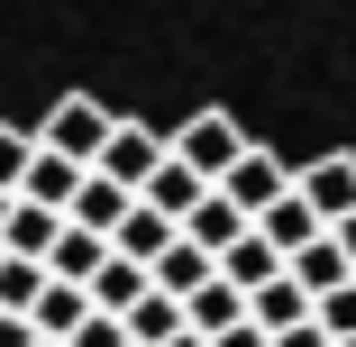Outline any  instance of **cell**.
Masks as SVG:
<instances>
[{"mask_svg":"<svg viewBox=\"0 0 356 347\" xmlns=\"http://www.w3.org/2000/svg\"><path fill=\"white\" fill-rule=\"evenodd\" d=\"M28 156H37V128L0 119V192H10V201H19V183H28Z\"/></svg>","mask_w":356,"mask_h":347,"instance_id":"23","label":"cell"},{"mask_svg":"<svg viewBox=\"0 0 356 347\" xmlns=\"http://www.w3.org/2000/svg\"><path fill=\"white\" fill-rule=\"evenodd\" d=\"M283 192H293V165H283L274 147H247V156L229 165V183H220V201H229V211H247V229H256V220L274 211Z\"/></svg>","mask_w":356,"mask_h":347,"instance_id":"4","label":"cell"},{"mask_svg":"<svg viewBox=\"0 0 356 347\" xmlns=\"http://www.w3.org/2000/svg\"><path fill=\"white\" fill-rule=\"evenodd\" d=\"M0 347H37V329L28 320H0Z\"/></svg>","mask_w":356,"mask_h":347,"instance_id":"27","label":"cell"},{"mask_svg":"<svg viewBox=\"0 0 356 347\" xmlns=\"http://www.w3.org/2000/svg\"><path fill=\"white\" fill-rule=\"evenodd\" d=\"M165 147H174V165H192V174H201L210 192H220V183H229V165H238V156L256 147V137H247V128H238L229 110H192V119H183V128L165 137Z\"/></svg>","mask_w":356,"mask_h":347,"instance_id":"2","label":"cell"},{"mask_svg":"<svg viewBox=\"0 0 356 347\" xmlns=\"http://www.w3.org/2000/svg\"><path fill=\"white\" fill-rule=\"evenodd\" d=\"M283 274H293V284H302L311 302H320V293H338V284H356V265L338 256V238H311V247H302L293 265H283Z\"/></svg>","mask_w":356,"mask_h":347,"instance_id":"18","label":"cell"},{"mask_svg":"<svg viewBox=\"0 0 356 347\" xmlns=\"http://www.w3.org/2000/svg\"><path fill=\"white\" fill-rule=\"evenodd\" d=\"M165 347H210V338H192V329H183V338H165Z\"/></svg>","mask_w":356,"mask_h":347,"instance_id":"30","label":"cell"},{"mask_svg":"<svg viewBox=\"0 0 356 347\" xmlns=\"http://www.w3.org/2000/svg\"><path fill=\"white\" fill-rule=\"evenodd\" d=\"M210 274H220V265H210V256H201V247H183V238H174V247H165V256H156V265H147V284H156V293H165V302H192V293H201V284H210Z\"/></svg>","mask_w":356,"mask_h":347,"instance_id":"17","label":"cell"},{"mask_svg":"<svg viewBox=\"0 0 356 347\" xmlns=\"http://www.w3.org/2000/svg\"><path fill=\"white\" fill-rule=\"evenodd\" d=\"M347 347H356V338H347Z\"/></svg>","mask_w":356,"mask_h":347,"instance_id":"32","label":"cell"},{"mask_svg":"<svg viewBox=\"0 0 356 347\" xmlns=\"http://www.w3.org/2000/svg\"><path fill=\"white\" fill-rule=\"evenodd\" d=\"M274 347H329V338H320V320H311V329H283Z\"/></svg>","mask_w":356,"mask_h":347,"instance_id":"28","label":"cell"},{"mask_svg":"<svg viewBox=\"0 0 356 347\" xmlns=\"http://www.w3.org/2000/svg\"><path fill=\"white\" fill-rule=\"evenodd\" d=\"M210 347H274V338H265V329L247 320V329H229V338H210Z\"/></svg>","mask_w":356,"mask_h":347,"instance_id":"26","label":"cell"},{"mask_svg":"<svg viewBox=\"0 0 356 347\" xmlns=\"http://www.w3.org/2000/svg\"><path fill=\"white\" fill-rule=\"evenodd\" d=\"M137 211V201L119 192V183H101V174H83V192H74V211H64V220H74L83 238H119V220Z\"/></svg>","mask_w":356,"mask_h":347,"instance_id":"12","label":"cell"},{"mask_svg":"<svg viewBox=\"0 0 356 347\" xmlns=\"http://www.w3.org/2000/svg\"><path fill=\"white\" fill-rule=\"evenodd\" d=\"M110 265V238H83L74 220H64V238H55V256H46V284H74V293H92V274Z\"/></svg>","mask_w":356,"mask_h":347,"instance_id":"9","label":"cell"},{"mask_svg":"<svg viewBox=\"0 0 356 347\" xmlns=\"http://www.w3.org/2000/svg\"><path fill=\"white\" fill-rule=\"evenodd\" d=\"M183 329H192V338H229V329H247V293L210 274V284H201V293L183 302Z\"/></svg>","mask_w":356,"mask_h":347,"instance_id":"6","label":"cell"},{"mask_svg":"<svg viewBox=\"0 0 356 347\" xmlns=\"http://www.w3.org/2000/svg\"><path fill=\"white\" fill-rule=\"evenodd\" d=\"M247 320H256L265 338H283V329H311V293L293 284V274H274L265 293H247Z\"/></svg>","mask_w":356,"mask_h":347,"instance_id":"11","label":"cell"},{"mask_svg":"<svg viewBox=\"0 0 356 347\" xmlns=\"http://www.w3.org/2000/svg\"><path fill=\"white\" fill-rule=\"evenodd\" d=\"M110 128H119V110H101L92 92H64V101H55V110L37 119V147L92 174V165H101V147H110Z\"/></svg>","mask_w":356,"mask_h":347,"instance_id":"1","label":"cell"},{"mask_svg":"<svg viewBox=\"0 0 356 347\" xmlns=\"http://www.w3.org/2000/svg\"><path fill=\"white\" fill-rule=\"evenodd\" d=\"M256 238H265V247H274V256H283V265H293V256H302V247H311V238H329V229H320V220H311V201H302V192H283V201H274V211H265V220H256Z\"/></svg>","mask_w":356,"mask_h":347,"instance_id":"8","label":"cell"},{"mask_svg":"<svg viewBox=\"0 0 356 347\" xmlns=\"http://www.w3.org/2000/svg\"><path fill=\"white\" fill-rule=\"evenodd\" d=\"M74 192H83V165H64V156H46V147L28 156L19 201H37V211H55V220H64V211H74Z\"/></svg>","mask_w":356,"mask_h":347,"instance_id":"10","label":"cell"},{"mask_svg":"<svg viewBox=\"0 0 356 347\" xmlns=\"http://www.w3.org/2000/svg\"><path fill=\"white\" fill-rule=\"evenodd\" d=\"M137 201H147V211H165V220L183 229V220L201 211V201H210V183H201L192 165H174V147H165V165H156V183H147V192H137Z\"/></svg>","mask_w":356,"mask_h":347,"instance_id":"7","label":"cell"},{"mask_svg":"<svg viewBox=\"0 0 356 347\" xmlns=\"http://www.w3.org/2000/svg\"><path fill=\"white\" fill-rule=\"evenodd\" d=\"M128 347H165V338H183V302H165V293H147V302H137L128 320Z\"/></svg>","mask_w":356,"mask_h":347,"instance_id":"21","label":"cell"},{"mask_svg":"<svg viewBox=\"0 0 356 347\" xmlns=\"http://www.w3.org/2000/svg\"><path fill=\"white\" fill-rule=\"evenodd\" d=\"M293 192L311 201V220H320V229L356 220V156H311V165H293Z\"/></svg>","mask_w":356,"mask_h":347,"instance_id":"5","label":"cell"},{"mask_svg":"<svg viewBox=\"0 0 356 347\" xmlns=\"http://www.w3.org/2000/svg\"><path fill=\"white\" fill-rule=\"evenodd\" d=\"M329 238H338V256H347V265H356V220H338V229H329Z\"/></svg>","mask_w":356,"mask_h":347,"instance_id":"29","label":"cell"},{"mask_svg":"<svg viewBox=\"0 0 356 347\" xmlns=\"http://www.w3.org/2000/svg\"><path fill=\"white\" fill-rule=\"evenodd\" d=\"M174 238H183V229H174L165 211H147V201H137V211L119 220V238H110V256H128V265H156V256H165Z\"/></svg>","mask_w":356,"mask_h":347,"instance_id":"16","label":"cell"},{"mask_svg":"<svg viewBox=\"0 0 356 347\" xmlns=\"http://www.w3.org/2000/svg\"><path fill=\"white\" fill-rule=\"evenodd\" d=\"M156 165H165V128H147V119H119V128H110V147H101V165H92V174H101V183H119V192L137 201V192H147V183H156Z\"/></svg>","mask_w":356,"mask_h":347,"instance_id":"3","label":"cell"},{"mask_svg":"<svg viewBox=\"0 0 356 347\" xmlns=\"http://www.w3.org/2000/svg\"><path fill=\"white\" fill-rule=\"evenodd\" d=\"M147 293H156V284H147V265H128V256H110V265L92 274V311H101V320H128Z\"/></svg>","mask_w":356,"mask_h":347,"instance_id":"15","label":"cell"},{"mask_svg":"<svg viewBox=\"0 0 356 347\" xmlns=\"http://www.w3.org/2000/svg\"><path fill=\"white\" fill-rule=\"evenodd\" d=\"M55 238H64V220H55V211H37V201H10L0 256H28V265H46V256H55Z\"/></svg>","mask_w":356,"mask_h":347,"instance_id":"13","label":"cell"},{"mask_svg":"<svg viewBox=\"0 0 356 347\" xmlns=\"http://www.w3.org/2000/svg\"><path fill=\"white\" fill-rule=\"evenodd\" d=\"M83 320H92V293H74V284H46V293H37V311H28V329H37V338H55V347L74 338Z\"/></svg>","mask_w":356,"mask_h":347,"instance_id":"19","label":"cell"},{"mask_svg":"<svg viewBox=\"0 0 356 347\" xmlns=\"http://www.w3.org/2000/svg\"><path fill=\"white\" fill-rule=\"evenodd\" d=\"M0 229H10V192H0Z\"/></svg>","mask_w":356,"mask_h":347,"instance_id":"31","label":"cell"},{"mask_svg":"<svg viewBox=\"0 0 356 347\" xmlns=\"http://www.w3.org/2000/svg\"><path fill=\"white\" fill-rule=\"evenodd\" d=\"M238 238H247V211H229V201H220V192H210V201H201V211L183 220V247H201L210 265H220V256H229Z\"/></svg>","mask_w":356,"mask_h":347,"instance_id":"14","label":"cell"},{"mask_svg":"<svg viewBox=\"0 0 356 347\" xmlns=\"http://www.w3.org/2000/svg\"><path fill=\"white\" fill-rule=\"evenodd\" d=\"M311 320H320V338H329V347H347V338H356V284L320 293V302H311Z\"/></svg>","mask_w":356,"mask_h":347,"instance_id":"24","label":"cell"},{"mask_svg":"<svg viewBox=\"0 0 356 347\" xmlns=\"http://www.w3.org/2000/svg\"><path fill=\"white\" fill-rule=\"evenodd\" d=\"M64 347H128V329H119V320H101V311H92V320H83V329H74V338H64Z\"/></svg>","mask_w":356,"mask_h":347,"instance_id":"25","label":"cell"},{"mask_svg":"<svg viewBox=\"0 0 356 347\" xmlns=\"http://www.w3.org/2000/svg\"><path fill=\"white\" fill-rule=\"evenodd\" d=\"M274 274H283V256H274V247H265L256 229H247V238H238V247L220 256V284H238V293H265Z\"/></svg>","mask_w":356,"mask_h":347,"instance_id":"20","label":"cell"},{"mask_svg":"<svg viewBox=\"0 0 356 347\" xmlns=\"http://www.w3.org/2000/svg\"><path fill=\"white\" fill-rule=\"evenodd\" d=\"M37 293H46V265L0 256V320H28V311H37Z\"/></svg>","mask_w":356,"mask_h":347,"instance_id":"22","label":"cell"}]
</instances>
